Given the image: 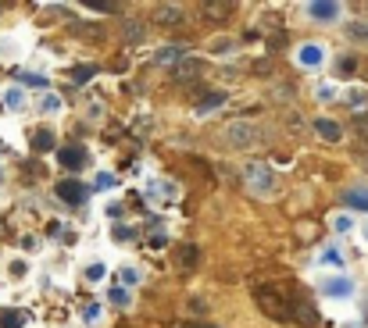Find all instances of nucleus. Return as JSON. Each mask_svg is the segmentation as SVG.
Returning <instances> with one entry per match:
<instances>
[{
  "mask_svg": "<svg viewBox=\"0 0 368 328\" xmlns=\"http://www.w3.org/2000/svg\"><path fill=\"white\" fill-rule=\"evenodd\" d=\"M22 82H25V86H47V79H43V75H32V72H25Z\"/></svg>",
  "mask_w": 368,
  "mask_h": 328,
  "instance_id": "nucleus-36",
  "label": "nucleus"
},
{
  "mask_svg": "<svg viewBox=\"0 0 368 328\" xmlns=\"http://www.w3.org/2000/svg\"><path fill=\"white\" fill-rule=\"evenodd\" d=\"M104 275H108V271H104V264H90V267H86V282H93V286L104 282Z\"/></svg>",
  "mask_w": 368,
  "mask_h": 328,
  "instance_id": "nucleus-31",
  "label": "nucleus"
},
{
  "mask_svg": "<svg viewBox=\"0 0 368 328\" xmlns=\"http://www.w3.org/2000/svg\"><path fill=\"white\" fill-rule=\"evenodd\" d=\"M319 260H322L326 267H343V253H340V250H333V246H329V250H322V257H319Z\"/></svg>",
  "mask_w": 368,
  "mask_h": 328,
  "instance_id": "nucleus-28",
  "label": "nucleus"
},
{
  "mask_svg": "<svg viewBox=\"0 0 368 328\" xmlns=\"http://www.w3.org/2000/svg\"><path fill=\"white\" fill-rule=\"evenodd\" d=\"M343 36H347L350 43L364 46V43H368V22H364V18H354V22H347V25H343Z\"/></svg>",
  "mask_w": 368,
  "mask_h": 328,
  "instance_id": "nucleus-13",
  "label": "nucleus"
},
{
  "mask_svg": "<svg viewBox=\"0 0 368 328\" xmlns=\"http://www.w3.org/2000/svg\"><path fill=\"white\" fill-rule=\"evenodd\" d=\"M354 229V222H350V214H333V232H350Z\"/></svg>",
  "mask_w": 368,
  "mask_h": 328,
  "instance_id": "nucleus-29",
  "label": "nucleus"
},
{
  "mask_svg": "<svg viewBox=\"0 0 368 328\" xmlns=\"http://www.w3.org/2000/svg\"><path fill=\"white\" fill-rule=\"evenodd\" d=\"M39 111H43V115H58V111H61V96H58V93H47V96L39 100Z\"/></svg>",
  "mask_w": 368,
  "mask_h": 328,
  "instance_id": "nucleus-23",
  "label": "nucleus"
},
{
  "mask_svg": "<svg viewBox=\"0 0 368 328\" xmlns=\"http://www.w3.org/2000/svg\"><path fill=\"white\" fill-rule=\"evenodd\" d=\"M183 53H186V46H183V43H168V46L157 50V65H176V61L183 58Z\"/></svg>",
  "mask_w": 368,
  "mask_h": 328,
  "instance_id": "nucleus-15",
  "label": "nucleus"
},
{
  "mask_svg": "<svg viewBox=\"0 0 368 328\" xmlns=\"http://www.w3.org/2000/svg\"><path fill=\"white\" fill-rule=\"evenodd\" d=\"M304 11H307V18H311V22H322V25H326V22H336V18L343 15V8H340V4H333V0H311V4H307Z\"/></svg>",
  "mask_w": 368,
  "mask_h": 328,
  "instance_id": "nucleus-6",
  "label": "nucleus"
},
{
  "mask_svg": "<svg viewBox=\"0 0 368 328\" xmlns=\"http://www.w3.org/2000/svg\"><path fill=\"white\" fill-rule=\"evenodd\" d=\"M150 196L168 203V200H176V196H179V189H176V182H150Z\"/></svg>",
  "mask_w": 368,
  "mask_h": 328,
  "instance_id": "nucleus-17",
  "label": "nucleus"
},
{
  "mask_svg": "<svg viewBox=\"0 0 368 328\" xmlns=\"http://www.w3.org/2000/svg\"><path fill=\"white\" fill-rule=\"evenodd\" d=\"M343 203L357 207V210H368V186H350L343 189Z\"/></svg>",
  "mask_w": 368,
  "mask_h": 328,
  "instance_id": "nucleus-14",
  "label": "nucleus"
},
{
  "mask_svg": "<svg viewBox=\"0 0 368 328\" xmlns=\"http://www.w3.org/2000/svg\"><path fill=\"white\" fill-rule=\"evenodd\" d=\"M108 186H115V175H104V172H100V175H97V189H108Z\"/></svg>",
  "mask_w": 368,
  "mask_h": 328,
  "instance_id": "nucleus-37",
  "label": "nucleus"
},
{
  "mask_svg": "<svg viewBox=\"0 0 368 328\" xmlns=\"http://www.w3.org/2000/svg\"><path fill=\"white\" fill-rule=\"evenodd\" d=\"M297 65L300 68H322L326 65V43H304L297 50Z\"/></svg>",
  "mask_w": 368,
  "mask_h": 328,
  "instance_id": "nucleus-8",
  "label": "nucleus"
},
{
  "mask_svg": "<svg viewBox=\"0 0 368 328\" xmlns=\"http://www.w3.org/2000/svg\"><path fill=\"white\" fill-rule=\"evenodd\" d=\"M197 260H200V250L190 243V246H179V267L183 271H190V267H197Z\"/></svg>",
  "mask_w": 368,
  "mask_h": 328,
  "instance_id": "nucleus-21",
  "label": "nucleus"
},
{
  "mask_svg": "<svg viewBox=\"0 0 368 328\" xmlns=\"http://www.w3.org/2000/svg\"><path fill=\"white\" fill-rule=\"evenodd\" d=\"M361 236H364V243H368V222H364V225H361Z\"/></svg>",
  "mask_w": 368,
  "mask_h": 328,
  "instance_id": "nucleus-40",
  "label": "nucleus"
},
{
  "mask_svg": "<svg viewBox=\"0 0 368 328\" xmlns=\"http://www.w3.org/2000/svg\"><path fill=\"white\" fill-rule=\"evenodd\" d=\"M347 100H350V107H368V89L354 86V89L347 93Z\"/></svg>",
  "mask_w": 368,
  "mask_h": 328,
  "instance_id": "nucleus-30",
  "label": "nucleus"
},
{
  "mask_svg": "<svg viewBox=\"0 0 368 328\" xmlns=\"http://www.w3.org/2000/svg\"><path fill=\"white\" fill-rule=\"evenodd\" d=\"M165 246H168V236L165 232H154L150 236V250H165Z\"/></svg>",
  "mask_w": 368,
  "mask_h": 328,
  "instance_id": "nucleus-33",
  "label": "nucleus"
},
{
  "mask_svg": "<svg viewBox=\"0 0 368 328\" xmlns=\"http://www.w3.org/2000/svg\"><path fill=\"white\" fill-rule=\"evenodd\" d=\"M111 300H115L118 307H125V300H129V293H125V289H111Z\"/></svg>",
  "mask_w": 368,
  "mask_h": 328,
  "instance_id": "nucleus-39",
  "label": "nucleus"
},
{
  "mask_svg": "<svg viewBox=\"0 0 368 328\" xmlns=\"http://www.w3.org/2000/svg\"><path fill=\"white\" fill-rule=\"evenodd\" d=\"M186 22V11L179 4H157L154 8V25H161V29H179Z\"/></svg>",
  "mask_w": 368,
  "mask_h": 328,
  "instance_id": "nucleus-7",
  "label": "nucleus"
},
{
  "mask_svg": "<svg viewBox=\"0 0 368 328\" xmlns=\"http://www.w3.org/2000/svg\"><path fill=\"white\" fill-rule=\"evenodd\" d=\"M122 36H125V43H143V36H147V29H143L140 22H133V18H125V25H122Z\"/></svg>",
  "mask_w": 368,
  "mask_h": 328,
  "instance_id": "nucleus-20",
  "label": "nucleus"
},
{
  "mask_svg": "<svg viewBox=\"0 0 368 328\" xmlns=\"http://www.w3.org/2000/svg\"><path fill=\"white\" fill-rule=\"evenodd\" d=\"M243 182H247V189H250L254 196H261V200H272L276 189H279L272 168H269V164H261V160H247V164H243Z\"/></svg>",
  "mask_w": 368,
  "mask_h": 328,
  "instance_id": "nucleus-2",
  "label": "nucleus"
},
{
  "mask_svg": "<svg viewBox=\"0 0 368 328\" xmlns=\"http://www.w3.org/2000/svg\"><path fill=\"white\" fill-rule=\"evenodd\" d=\"M4 103L11 107V111H22V107H25V93L22 89H8L4 93Z\"/></svg>",
  "mask_w": 368,
  "mask_h": 328,
  "instance_id": "nucleus-27",
  "label": "nucleus"
},
{
  "mask_svg": "<svg viewBox=\"0 0 368 328\" xmlns=\"http://www.w3.org/2000/svg\"><path fill=\"white\" fill-rule=\"evenodd\" d=\"M222 139H226V146H233V150H254V146L265 143V129H261L257 122L236 118V122H229V125L222 129Z\"/></svg>",
  "mask_w": 368,
  "mask_h": 328,
  "instance_id": "nucleus-1",
  "label": "nucleus"
},
{
  "mask_svg": "<svg viewBox=\"0 0 368 328\" xmlns=\"http://www.w3.org/2000/svg\"><path fill=\"white\" fill-rule=\"evenodd\" d=\"M336 96V86H319V100H333Z\"/></svg>",
  "mask_w": 368,
  "mask_h": 328,
  "instance_id": "nucleus-38",
  "label": "nucleus"
},
{
  "mask_svg": "<svg viewBox=\"0 0 368 328\" xmlns=\"http://www.w3.org/2000/svg\"><path fill=\"white\" fill-rule=\"evenodd\" d=\"M254 300L261 303V310H265L269 317H290V296L279 289V286H257L254 289Z\"/></svg>",
  "mask_w": 368,
  "mask_h": 328,
  "instance_id": "nucleus-3",
  "label": "nucleus"
},
{
  "mask_svg": "<svg viewBox=\"0 0 368 328\" xmlns=\"http://www.w3.org/2000/svg\"><path fill=\"white\" fill-rule=\"evenodd\" d=\"M54 196H58L61 203H68V207H79V203H86L90 186H82L79 179H65V182H58V186H54Z\"/></svg>",
  "mask_w": 368,
  "mask_h": 328,
  "instance_id": "nucleus-4",
  "label": "nucleus"
},
{
  "mask_svg": "<svg viewBox=\"0 0 368 328\" xmlns=\"http://www.w3.org/2000/svg\"><path fill=\"white\" fill-rule=\"evenodd\" d=\"M11 275H15V279H25V275H29V264H25V260H15V264H11Z\"/></svg>",
  "mask_w": 368,
  "mask_h": 328,
  "instance_id": "nucleus-35",
  "label": "nucleus"
},
{
  "mask_svg": "<svg viewBox=\"0 0 368 328\" xmlns=\"http://www.w3.org/2000/svg\"><path fill=\"white\" fill-rule=\"evenodd\" d=\"M207 50H211L215 58H226V53H233V50H236V39H233V36H219V39L207 43Z\"/></svg>",
  "mask_w": 368,
  "mask_h": 328,
  "instance_id": "nucleus-19",
  "label": "nucleus"
},
{
  "mask_svg": "<svg viewBox=\"0 0 368 328\" xmlns=\"http://www.w3.org/2000/svg\"><path fill=\"white\" fill-rule=\"evenodd\" d=\"M322 293H326L329 300H350V296L357 293V286H354L350 275H326V279H322Z\"/></svg>",
  "mask_w": 368,
  "mask_h": 328,
  "instance_id": "nucleus-5",
  "label": "nucleus"
},
{
  "mask_svg": "<svg viewBox=\"0 0 368 328\" xmlns=\"http://www.w3.org/2000/svg\"><path fill=\"white\" fill-rule=\"evenodd\" d=\"M93 75H97V68H93V65H79V68L72 72V82H75V86H86Z\"/></svg>",
  "mask_w": 368,
  "mask_h": 328,
  "instance_id": "nucleus-26",
  "label": "nucleus"
},
{
  "mask_svg": "<svg viewBox=\"0 0 368 328\" xmlns=\"http://www.w3.org/2000/svg\"><path fill=\"white\" fill-rule=\"evenodd\" d=\"M25 314L22 310H0V328H22Z\"/></svg>",
  "mask_w": 368,
  "mask_h": 328,
  "instance_id": "nucleus-22",
  "label": "nucleus"
},
{
  "mask_svg": "<svg viewBox=\"0 0 368 328\" xmlns=\"http://www.w3.org/2000/svg\"><path fill=\"white\" fill-rule=\"evenodd\" d=\"M222 103H226V93H207V96L197 103V115H211V111H219Z\"/></svg>",
  "mask_w": 368,
  "mask_h": 328,
  "instance_id": "nucleus-18",
  "label": "nucleus"
},
{
  "mask_svg": "<svg viewBox=\"0 0 368 328\" xmlns=\"http://www.w3.org/2000/svg\"><path fill=\"white\" fill-rule=\"evenodd\" d=\"M354 129H357V136H361V143H368V111L354 118Z\"/></svg>",
  "mask_w": 368,
  "mask_h": 328,
  "instance_id": "nucleus-32",
  "label": "nucleus"
},
{
  "mask_svg": "<svg viewBox=\"0 0 368 328\" xmlns=\"http://www.w3.org/2000/svg\"><path fill=\"white\" fill-rule=\"evenodd\" d=\"M354 68H357V61H354V58H340V61H336V72H343V75H350Z\"/></svg>",
  "mask_w": 368,
  "mask_h": 328,
  "instance_id": "nucleus-34",
  "label": "nucleus"
},
{
  "mask_svg": "<svg viewBox=\"0 0 368 328\" xmlns=\"http://www.w3.org/2000/svg\"><path fill=\"white\" fill-rule=\"evenodd\" d=\"M176 72H179V79H197V72H200V61H197V58H193V61L186 58V61H179V65H176Z\"/></svg>",
  "mask_w": 368,
  "mask_h": 328,
  "instance_id": "nucleus-24",
  "label": "nucleus"
},
{
  "mask_svg": "<svg viewBox=\"0 0 368 328\" xmlns=\"http://www.w3.org/2000/svg\"><path fill=\"white\" fill-rule=\"evenodd\" d=\"M364 317H368V307H364Z\"/></svg>",
  "mask_w": 368,
  "mask_h": 328,
  "instance_id": "nucleus-41",
  "label": "nucleus"
},
{
  "mask_svg": "<svg viewBox=\"0 0 368 328\" xmlns=\"http://www.w3.org/2000/svg\"><path fill=\"white\" fill-rule=\"evenodd\" d=\"M233 11H236V4H229V0H204L200 4V15L207 22H226Z\"/></svg>",
  "mask_w": 368,
  "mask_h": 328,
  "instance_id": "nucleus-10",
  "label": "nucleus"
},
{
  "mask_svg": "<svg viewBox=\"0 0 368 328\" xmlns=\"http://www.w3.org/2000/svg\"><path fill=\"white\" fill-rule=\"evenodd\" d=\"M54 132H50V129H36L32 132V150H39V153H47V150H54Z\"/></svg>",
  "mask_w": 368,
  "mask_h": 328,
  "instance_id": "nucleus-16",
  "label": "nucleus"
},
{
  "mask_svg": "<svg viewBox=\"0 0 368 328\" xmlns=\"http://www.w3.org/2000/svg\"><path fill=\"white\" fill-rule=\"evenodd\" d=\"M58 164L68 168V172H79L86 164V150L82 146H65V150H58Z\"/></svg>",
  "mask_w": 368,
  "mask_h": 328,
  "instance_id": "nucleus-12",
  "label": "nucleus"
},
{
  "mask_svg": "<svg viewBox=\"0 0 368 328\" xmlns=\"http://www.w3.org/2000/svg\"><path fill=\"white\" fill-rule=\"evenodd\" d=\"M290 314H293L297 324H304V328H314V324H319V307H314L311 300H293V303H290Z\"/></svg>",
  "mask_w": 368,
  "mask_h": 328,
  "instance_id": "nucleus-9",
  "label": "nucleus"
},
{
  "mask_svg": "<svg viewBox=\"0 0 368 328\" xmlns=\"http://www.w3.org/2000/svg\"><path fill=\"white\" fill-rule=\"evenodd\" d=\"M311 129L319 132V139H326V143H340V139H343V125L333 122V118H326V115H322V118H314Z\"/></svg>",
  "mask_w": 368,
  "mask_h": 328,
  "instance_id": "nucleus-11",
  "label": "nucleus"
},
{
  "mask_svg": "<svg viewBox=\"0 0 368 328\" xmlns=\"http://www.w3.org/2000/svg\"><path fill=\"white\" fill-rule=\"evenodd\" d=\"M118 275H122V282H125V286H140V282H143V271H140V267H133V264H125V267L118 271Z\"/></svg>",
  "mask_w": 368,
  "mask_h": 328,
  "instance_id": "nucleus-25",
  "label": "nucleus"
}]
</instances>
